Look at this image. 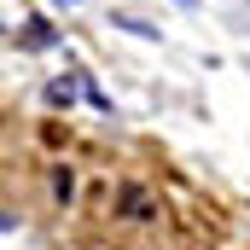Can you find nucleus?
I'll return each mask as SVG.
<instances>
[{"mask_svg": "<svg viewBox=\"0 0 250 250\" xmlns=\"http://www.w3.org/2000/svg\"><path fill=\"white\" fill-rule=\"evenodd\" d=\"M53 198H59V204H70V198H76V175H70V163H59V169H53Z\"/></svg>", "mask_w": 250, "mask_h": 250, "instance_id": "f257e3e1", "label": "nucleus"}, {"mask_svg": "<svg viewBox=\"0 0 250 250\" xmlns=\"http://www.w3.org/2000/svg\"><path fill=\"white\" fill-rule=\"evenodd\" d=\"M23 29H29V35H23V47H35V53H41V47H53V29H47V18H29Z\"/></svg>", "mask_w": 250, "mask_h": 250, "instance_id": "f03ea898", "label": "nucleus"}, {"mask_svg": "<svg viewBox=\"0 0 250 250\" xmlns=\"http://www.w3.org/2000/svg\"><path fill=\"white\" fill-rule=\"evenodd\" d=\"M123 209H128V215H134V221H146V215H151V198H146V192H140V187H128Z\"/></svg>", "mask_w": 250, "mask_h": 250, "instance_id": "7ed1b4c3", "label": "nucleus"}, {"mask_svg": "<svg viewBox=\"0 0 250 250\" xmlns=\"http://www.w3.org/2000/svg\"><path fill=\"white\" fill-rule=\"evenodd\" d=\"M47 99H53V105H76V82H53Z\"/></svg>", "mask_w": 250, "mask_h": 250, "instance_id": "20e7f679", "label": "nucleus"}, {"mask_svg": "<svg viewBox=\"0 0 250 250\" xmlns=\"http://www.w3.org/2000/svg\"><path fill=\"white\" fill-rule=\"evenodd\" d=\"M181 6H198V0H181Z\"/></svg>", "mask_w": 250, "mask_h": 250, "instance_id": "39448f33", "label": "nucleus"}]
</instances>
